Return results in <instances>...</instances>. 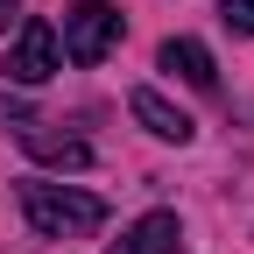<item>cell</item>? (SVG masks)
<instances>
[{
  "mask_svg": "<svg viewBox=\"0 0 254 254\" xmlns=\"http://www.w3.org/2000/svg\"><path fill=\"white\" fill-rule=\"evenodd\" d=\"M21 212H28V226L50 233V240H78V233L106 226V205L92 198V190H71V184H21Z\"/></svg>",
  "mask_w": 254,
  "mask_h": 254,
  "instance_id": "obj_1",
  "label": "cell"
},
{
  "mask_svg": "<svg viewBox=\"0 0 254 254\" xmlns=\"http://www.w3.org/2000/svg\"><path fill=\"white\" fill-rule=\"evenodd\" d=\"M57 50L71 64H106L120 50V7H106V0H78V7H64V36Z\"/></svg>",
  "mask_w": 254,
  "mask_h": 254,
  "instance_id": "obj_2",
  "label": "cell"
},
{
  "mask_svg": "<svg viewBox=\"0 0 254 254\" xmlns=\"http://www.w3.org/2000/svg\"><path fill=\"white\" fill-rule=\"evenodd\" d=\"M64 71V50H57V28L50 21H21L14 43H7V78L14 85H43Z\"/></svg>",
  "mask_w": 254,
  "mask_h": 254,
  "instance_id": "obj_3",
  "label": "cell"
},
{
  "mask_svg": "<svg viewBox=\"0 0 254 254\" xmlns=\"http://www.w3.org/2000/svg\"><path fill=\"white\" fill-rule=\"evenodd\" d=\"M127 106H134V120L148 127L155 141H177V148H184L190 134H198V127H190V113H177V106H170L155 85H134V92H127Z\"/></svg>",
  "mask_w": 254,
  "mask_h": 254,
  "instance_id": "obj_4",
  "label": "cell"
},
{
  "mask_svg": "<svg viewBox=\"0 0 254 254\" xmlns=\"http://www.w3.org/2000/svg\"><path fill=\"white\" fill-rule=\"evenodd\" d=\"M113 254H184V226L177 212H148L127 226V240H113Z\"/></svg>",
  "mask_w": 254,
  "mask_h": 254,
  "instance_id": "obj_5",
  "label": "cell"
},
{
  "mask_svg": "<svg viewBox=\"0 0 254 254\" xmlns=\"http://www.w3.org/2000/svg\"><path fill=\"white\" fill-rule=\"evenodd\" d=\"M21 148L36 155V163H50V170H92V141H78V134H50V127H21Z\"/></svg>",
  "mask_w": 254,
  "mask_h": 254,
  "instance_id": "obj_6",
  "label": "cell"
},
{
  "mask_svg": "<svg viewBox=\"0 0 254 254\" xmlns=\"http://www.w3.org/2000/svg\"><path fill=\"white\" fill-rule=\"evenodd\" d=\"M163 71H177L184 85H198V92H212V85H219L212 50H205V43H190V36H170V43H163Z\"/></svg>",
  "mask_w": 254,
  "mask_h": 254,
  "instance_id": "obj_7",
  "label": "cell"
},
{
  "mask_svg": "<svg viewBox=\"0 0 254 254\" xmlns=\"http://www.w3.org/2000/svg\"><path fill=\"white\" fill-rule=\"evenodd\" d=\"M219 14H226V28H240V36H254V0H219Z\"/></svg>",
  "mask_w": 254,
  "mask_h": 254,
  "instance_id": "obj_8",
  "label": "cell"
},
{
  "mask_svg": "<svg viewBox=\"0 0 254 254\" xmlns=\"http://www.w3.org/2000/svg\"><path fill=\"white\" fill-rule=\"evenodd\" d=\"M7 14H14V0H0V21H7Z\"/></svg>",
  "mask_w": 254,
  "mask_h": 254,
  "instance_id": "obj_9",
  "label": "cell"
}]
</instances>
